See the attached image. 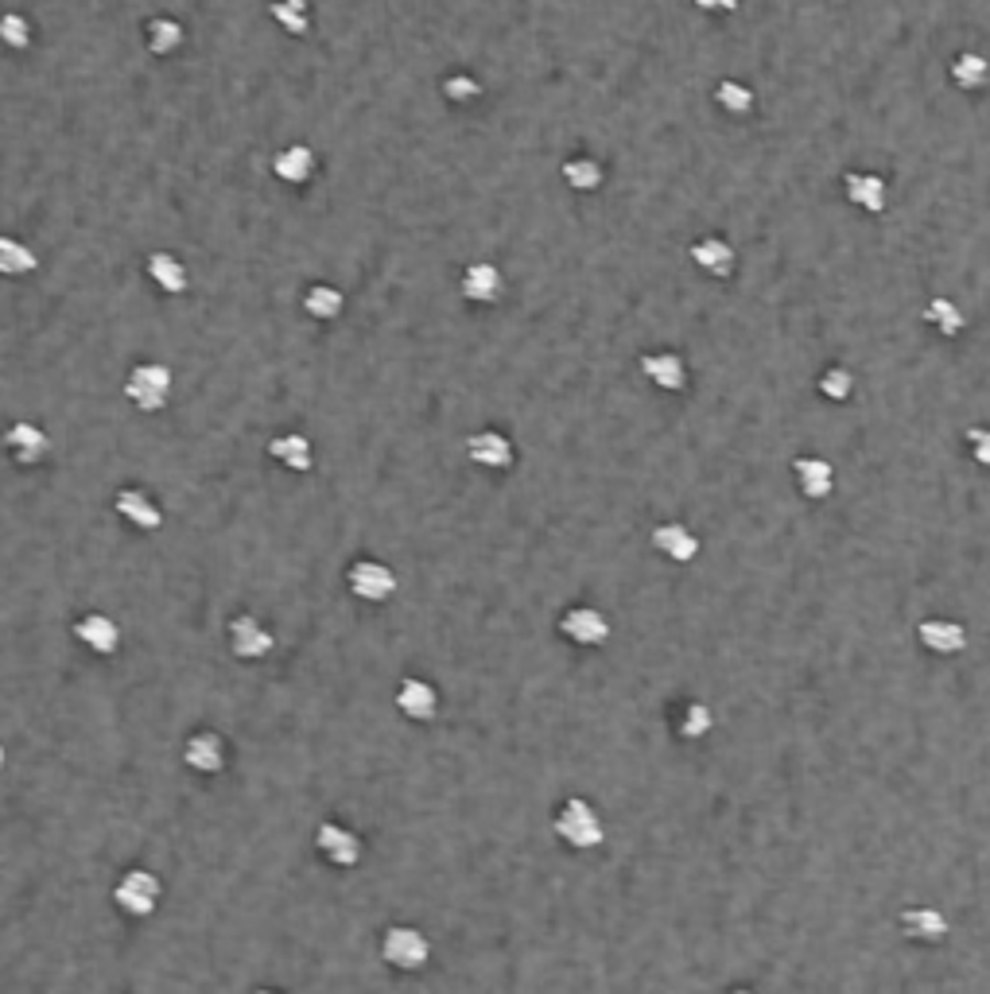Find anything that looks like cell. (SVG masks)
Returning a JSON list of instances; mask_svg holds the SVG:
<instances>
[{
  "label": "cell",
  "instance_id": "6da1fadb",
  "mask_svg": "<svg viewBox=\"0 0 990 994\" xmlns=\"http://www.w3.org/2000/svg\"><path fill=\"white\" fill-rule=\"evenodd\" d=\"M552 828H556V835L564 839L572 851H595V846H602V839H606V828H602V820H598L595 805L583 797H567L564 805L556 808Z\"/></svg>",
  "mask_w": 990,
  "mask_h": 994
},
{
  "label": "cell",
  "instance_id": "7a4b0ae2",
  "mask_svg": "<svg viewBox=\"0 0 990 994\" xmlns=\"http://www.w3.org/2000/svg\"><path fill=\"white\" fill-rule=\"evenodd\" d=\"M381 955L396 971H424L432 960V940L416 925H389L381 932Z\"/></svg>",
  "mask_w": 990,
  "mask_h": 994
},
{
  "label": "cell",
  "instance_id": "3957f363",
  "mask_svg": "<svg viewBox=\"0 0 990 994\" xmlns=\"http://www.w3.org/2000/svg\"><path fill=\"white\" fill-rule=\"evenodd\" d=\"M160 897H164L160 878L152 871H140V866L124 871L121 878H117V886H113L117 909L129 913V917H152V913L160 909Z\"/></svg>",
  "mask_w": 990,
  "mask_h": 994
},
{
  "label": "cell",
  "instance_id": "277c9868",
  "mask_svg": "<svg viewBox=\"0 0 990 994\" xmlns=\"http://www.w3.org/2000/svg\"><path fill=\"white\" fill-rule=\"evenodd\" d=\"M124 396H129L140 412H160L167 401H172V370H167L164 362L132 365L129 381H124Z\"/></svg>",
  "mask_w": 990,
  "mask_h": 994
},
{
  "label": "cell",
  "instance_id": "5b68a950",
  "mask_svg": "<svg viewBox=\"0 0 990 994\" xmlns=\"http://www.w3.org/2000/svg\"><path fill=\"white\" fill-rule=\"evenodd\" d=\"M346 587H350L353 599L361 602H389L396 594V571L389 564H381V559H353L350 567H346Z\"/></svg>",
  "mask_w": 990,
  "mask_h": 994
},
{
  "label": "cell",
  "instance_id": "8992f818",
  "mask_svg": "<svg viewBox=\"0 0 990 994\" xmlns=\"http://www.w3.org/2000/svg\"><path fill=\"white\" fill-rule=\"evenodd\" d=\"M315 851H319L330 866H338V871H350V866H358L361 855H366V843H361L358 831L327 820L315 828Z\"/></svg>",
  "mask_w": 990,
  "mask_h": 994
},
{
  "label": "cell",
  "instance_id": "52a82bcc",
  "mask_svg": "<svg viewBox=\"0 0 990 994\" xmlns=\"http://www.w3.org/2000/svg\"><path fill=\"white\" fill-rule=\"evenodd\" d=\"M559 633H564L572 645H583V649H595V645L610 642V618L595 607H572L559 618Z\"/></svg>",
  "mask_w": 990,
  "mask_h": 994
},
{
  "label": "cell",
  "instance_id": "ba28073f",
  "mask_svg": "<svg viewBox=\"0 0 990 994\" xmlns=\"http://www.w3.org/2000/svg\"><path fill=\"white\" fill-rule=\"evenodd\" d=\"M4 451H9L12 462H20V467H35V462L47 459L51 439H47V432H43L40 424H32V419H17V424L4 432Z\"/></svg>",
  "mask_w": 990,
  "mask_h": 994
},
{
  "label": "cell",
  "instance_id": "9c48e42d",
  "mask_svg": "<svg viewBox=\"0 0 990 994\" xmlns=\"http://www.w3.org/2000/svg\"><path fill=\"white\" fill-rule=\"evenodd\" d=\"M641 373H645L649 385L664 389V393H684L688 389V365L676 350H656V353H641Z\"/></svg>",
  "mask_w": 990,
  "mask_h": 994
},
{
  "label": "cell",
  "instance_id": "30bf717a",
  "mask_svg": "<svg viewBox=\"0 0 990 994\" xmlns=\"http://www.w3.org/2000/svg\"><path fill=\"white\" fill-rule=\"evenodd\" d=\"M459 292H463V299H470V304L490 307L505 296V276H501L498 264H486V261L467 264L459 276Z\"/></svg>",
  "mask_w": 990,
  "mask_h": 994
},
{
  "label": "cell",
  "instance_id": "8fae6325",
  "mask_svg": "<svg viewBox=\"0 0 990 994\" xmlns=\"http://www.w3.org/2000/svg\"><path fill=\"white\" fill-rule=\"evenodd\" d=\"M396 711L412 723H432L439 716V691L420 676H404L396 688Z\"/></svg>",
  "mask_w": 990,
  "mask_h": 994
},
{
  "label": "cell",
  "instance_id": "7c38bea8",
  "mask_svg": "<svg viewBox=\"0 0 990 994\" xmlns=\"http://www.w3.org/2000/svg\"><path fill=\"white\" fill-rule=\"evenodd\" d=\"M272 645H276V637H272V633L264 630V625L257 622L253 614H238L230 622V649H233V657H241V660H264L272 653Z\"/></svg>",
  "mask_w": 990,
  "mask_h": 994
},
{
  "label": "cell",
  "instance_id": "4fadbf2b",
  "mask_svg": "<svg viewBox=\"0 0 990 994\" xmlns=\"http://www.w3.org/2000/svg\"><path fill=\"white\" fill-rule=\"evenodd\" d=\"M917 642L925 645L936 657H956V653L967 649V630L951 618H925L917 625Z\"/></svg>",
  "mask_w": 990,
  "mask_h": 994
},
{
  "label": "cell",
  "instance_id": "5bb4252c",
  "mask_svg": "<svg viewBox=\"0 0 990 994\" xmlns=\"http://www.w3.org/2000/svg\"><path fill=\"white\" fill-rule=\"evenodd\" d=\"M467 455L475 467H486V470H509L516 459L513 439L501 436V432H493V428L475 432V436L467 439Z\"/></svg>",
  "mask_w": 990,
  "mask_h": 994
},
{
  "label": "cell",
  "instance_id": "9a60e30c",
  "mask_svg": "<svg viewBox=\"0 0 990 994\" xmlns=\"http://www.w3.org/2000/svg\"><path fill=\"white\" fill-rule=\"evenodd\" d=\"M113 505H117V513H121V517L129 521L132 528H140V533H156V528L164 525V510H160V505L152 502L144 490H137V485H124V490H117Z\"/></svg>",
  "mask_w": 990,
  "mask_h": 994
},
{
  "label": "cell",
  "instance_id": "2e32d148",
  "mask_svg": "<svg viewBox=\"0 0 990 994\" xmlns=\"http://www.w3.org/2000/svg\"><path fill=\"white\" fill-rule=\"evenodd\" d=\"M844 195H847V203L859 206L862 215H882V210H885V198H890V190H885V179H882V175L855 167V172H847V175H844Z\"/></svg>",
  "mask_w": 990,
  "mask_h": 994
},
{
  "label": "cell",
  "instance_id": "e0dca14e",
  "mask_svg": "<svg viewBox=\"0 0 990 994\" xmlns=\"http://www.w3.org/2000/svg\"><path fill=\"white\" fill-rule=\"evenodd\" d=\"M74 637L98 657H113L117 645H121V625L109 614H83L74 622Z\"/></svg>",
  "mask_w": 990,
  "mask_h": 994
},
{
  "label": "cell",
  "instance_id": "ac0fdd59",
  "mask_svg": "<svg viewBox=\"0 0 990 994\" xmlns=\"http://www.w3.org/2000/svg\"><path fill=\"white\" fill-rule=\"evenodd\" d=\"M183 762L195 773H203V777H214V773L226 769V739L214 731L191 734L187 746H183Z\"/></svg>",
  "mask_w": 990,
  "mask_h": 994
},
{
  "label": "cell",
  "instance_id": "d6986e66",
  "mask_svg": "<svg viewBox=\"0 0 990 994\" xmlns=\"http://www.w3.org/2000/svg\"><path fill=\"white\" fill-rule=\"evenodd\" d=\"M692 261H696L707 276L727 280V276H735L738 256H735V245H730L727 238H719V233H704L699 241H692Z\"/></svg>",
  "mask_w": 990,
  "mask_h": 994
},
{
  "label": "cell",
  "instance_id": "ffe728a7",
  "mask_svg": "<svg viewBox=\"0 0 990 994\" xmlns=\"http://www.w3.org/2000/svg\"><path fill=\"white\" fill-rule=\"evenodd\" d=\"M793 478H796V490H801L808 502H824V498H831V490H835L831 462L819 459V455H801V459L793 462Z\"/></svg>",
  "mask_w": 990,
  "mask_h": 994
},
{
  "label": "cell",
  "instance_id": "44dd1931",
  "mask_svg": "<svg viewBox=\"0 0 990 994\" xmlns=\"http://www.w3.org/2000/svg\"><path fill=\"white\" fill-rule=\"evenodd\" d=\"M272 172L287 187H303V183H312V175L319 172V156L307 144H287V149H280L272 156Z\"/></svg>",
  "mask_w": 990,
  "mask_h": 994
},
{
  "label": "cell",
  "instance_id": "7402d4cb",
  "mask_svg": "<svg viewBox=\"0 0 990 994\" xmlns=\"http://www.w3.org/2000/svg\"><path fill=\"white\" fill-rule=\"evenodd\" d=\"M653 548L661 556H668L672 564H692L699 556V536L688 525H679V521H664V525L653 528Z\"/></svg>",
  "mask_w": 990,
  "mask_h": 994
},
{
  "label": "cell",
  "instance_id": "603a6c76",
  "mask_svg": "<svg viewBox=\"0 0 990 994\" xmlns=\"http://www.w3.org/2000/svg\"><path fill=\"white\" fill-rule=\"evenodd\" d=\"M901 929H905L909 940L940 944V940L948 937V920H944V913L933 909V905H913V909L901 913Z\"/></svg>",
  "mask_w": 990,
  "mask_h": 994
},
{
  "label": "cell",
  "instance_id": "cb8c5ba5",
  "mask_svg": "<svg viewBox=\"0 0 990 994\" xmlns=\"http://www.w3.org/2000/svg\"><path fill=\"white\" fill-rule=\"evenodd\" d=\"M269 455L280 462L284 470H292V474H307V470L315 467V447L307 436H300V432H287V436H276L269 444Z\"/></svg>",
  "mask_w": 990,
  "mask_h": 994
},
{
  "label": "cell",
  "instance_id": "d4e9b609",
  "mask_svg": "<svg viewBox=\"0 0 990 994\" xmlns=\"http://www.w3.org/2000/svg\"><path fill=\"white\" fill-rule=\"evenodd\" d=\"M148 276H152V284H156L164 296H183L191 284L187 276V264L179 261V256L172 253H148Z\"/></svg>",
  "mask_w": 990,
  "mask_h": 994
},
{
  "label": "cell",
  "instance_id": "484cf974",
  "mask_svg": "<svg viewBox=\"0 0 990 994\" xmlns=\"http://www.w3.org/2000/svg\"><path fill=\"white\" fill-rule=\"evenodd\" d=\"M303 312L319 323H335L346 312V296L335 284H312V288L303 292Z\"/></svg>",
  "mask_w": 990,
  "mask_h": 994
},
{
  "label": "cell",
  "instance_id": "4316f807",
  "mask_svg": "<svg viewBox=\"0 0 990 994\" xmlns=\"http://www.w3.org/2000/svg\"><path fill=\"white\" fill-rule=\"evenodd\" d=\"M269 17L276 20L280 32L295 35V40L312 32V4L307 0H272Z\"/></svg>",
  "mask_w": 990,
  "mask_h": 994
},
{
  "label": "cell",
  "instance_id": "83f0119b",
  "mask_svg": "<svg viewBox=\"0 0 990 994\" xmlns=\"http://www.w3.org/2000/svg\"><path fill=\"white\" fill-rule=\"evenodd\" d=\"M35 269H40V256L12 233H0V276H28Z\"/></svg>",
  "mask_w": 990,
  "mask_h": 994
},
{
  "label": "cell",
  "instance_id": "f1b7e54d",
  "mask_svg": "<svg viewBox=\"0 0 990 994\" xmlns=\"http://www.w3.org/2000/svg\"><path fill=\"white\" fill-rule=\"evenodd\" d=\"M559 175H564L567 187L579 190V195H587V190H598V187H602V179H606L602 164H598V160H590V156H572V160H564Z\"/></svg>",
  "mask_w": 990,
  "mask_h": 994
},
{
  "label": "cell",
  "instance_id": "f546056e",
  "mask_svg": "<svg viewBox=\"0 0 990 994\" xmlns=\"http://www.w3.org/2000/svg\"><path fill=\"white\" fill-rule=\"evenodd\" d=\"M144 40L152 55H175L183 47V24L172 17H152L144 28Z\"/></svg>",
  "mask_w": 990,
  "mask_h": 994
},
{
  "label": "cell",
  "instance_id": "4dcf8cb0",
  "mask_svg": "<svg viewBox=\"0 0 990 994\" xmlns=\"http://www.w3.org/2000/svg\"><path fill=\"white\" fill-rule=\"evenodd\" d=\"M987 75H990V66L979 51H964V55H956V63H951V83H956L959 90H982V86H987Z\"/></svg>",
  "mask_w": 990,
  "mask_h": 994
},
{
  "label": "cell",
  "instance_id": "1f68e13d",
  "mask_svg": "<svg viewBox=\"0 0 990 994\" xmlns=\"http://www.w3.org/2000/svg\"><path fill=\"white\" fill-rule=\"evenodd\" d=\"M925 323L928 327H936L944 338H956L959 330H964V312L956 307V299L948 296H933L925 304Z\"/></svg>",
  "mask_w": 990,
  "mask_h": 994
},
{
  "label": "cell",
  "instance_id": "d6a6232c",
  "mask_svg": "<svg viewBox=\"0 0 990 994\" xmlns=\"http://www.w3.org/2000/svg\"><path fill=\"white\" fill-rule=\"evenodd\" d=\"M715 101H719L722 113L746 117L753 109V90L746 83H738V78H722V83L715 86Z\"/></svg>",
  "mask_w": 990,
  "mask_h": 994
},
{
  "label": "cell",
  "instance_id": "836d02e7",
  "mask_svg": "<svg viewBox=\"0 0 990 994\" xmlns=\"http://www.w3.org/2000/svg\"><path fill=\"white\" fill-rule=\"evenodd\" d=\"M443 98H447L450 106H475V101L482 98V83H478L475 75H467V70L447 75L443 78Z\"/></svg>",
  "mask_w": 990,
  "mask_h": 994
},
{
  "label": "cell",
  "instance_id": "e575fe53",
  "mask_svg": "<svg viewBox=\"0 0 990 994\" xmlns=\"http://www.w3.org/2000/svg\"><path fill=\"white\" fill-rule=\"evenodd\" d=\"M711 727H715V716H711V707L707 703H688L684 707V716H679V734H684V739H707V734H711Z\"/></svg>",
  "mask_w": 990,
  "mask_h": 994
},
{
  "label": "cell",
  "instance_id": "d590c367",
  "mask_svg": "<svg viewBox=\"0 0 990 994\" xmlns=\"http://www.w3.org/2000/svg\"><path fill=\"white\" fill-rule=\"evenodd\" d=\"M816 389L827 396V401L844 404L847 396H851V389H855V378H851V370H844V365H831V370L819 373Z\"/></svg>",
  "mask_w": 990,
  "mask_h": 994
},
{
  "label": "cell",
  "instance_id": "8d00e7d4",
  "mask_svg": "<svg viewBox=\"0 0 990 994\" xmlns=\"http://www.w3.org/2000/svg\"><path fill=\"white\" fill-rule=\"evenodd\" d=\"M0 43L12 51H28L32 47V24L20 12H4L0 17Z\"/></svg>",
  "mask_w": 990,
  "mask_h": 994
},
{
  "label": "cell",
  "instance_id": "74e56055",
  "mask_svg": "<svg viewBox=\"0 0 990 994\" xmlns=\"http://www.w3.org/2000/svg\"><path fill=\"white\" fill-rule=\"evenodd\" d=\"M699 12H711V17H730V12H738V4L742 0H692Z\"/></svg>",
  "mask_w": 990,
  "mask_h": 994
},
{
  "label": "cell",
  "instance_id": "f35d334b",
  "mask_svg": "<svg viewBox=\"0 0 990 994\" xmlns=\"http://www.w3.org/2000/svg\"><path fill=\"white\" fill-rule=\"evenodd\" d=\"M967 444H975V459L987 467V462H990V436H987V432L971 428V432H967Z\"/></svg>",
  "mask_w": 990,
  "mask_h": 994
},
{
  "label": "cell",
  "instance_id": "ab89813d",
  "mask_svg": "<svg viewBox=\"0 0 990 994\" xmlns=\"http://www.w3.org/2000/svg\"><path fill=\"white\" fill-rule=\"evenodd\" d=\"M4 765H9V754H4V746H0V773H4Z\"/></svg>",
  "mask_w": 990,
  "mask_h": 994
},
{
  "label": "cell",
  "instance_id": "60d3db41",
  "mask_svg": "<svg viewBox=\"0 0 990 994\" xmlns=\"http://www.w3.org/2000/svg\"><path fill=\"white\" fill-rule=\"evenodd\" d=\"M730 994H758V991H750V986H738V991H730Z\"/></svg>",
  "mask_w": 990,
  "mask_h": 994
},
{
  "label": "cell",
  "instance_id": "b9f144b4",
  "mask_svg": "<svg viewBox=\"0 0 990 994\" xmlns=\"http://www.w3.org/2000/svg\"><path fill=\"white\" fill-rule=\"evenodd\" d=\"M257 994H284V991H257Z\"/></svg>",
  "mask_w": 990,
  "mask_h": 994
}]
</instances>
